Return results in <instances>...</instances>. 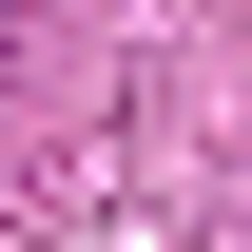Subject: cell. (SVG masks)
<instances>
[{
	"instance_id": "1",
	"label": "cell",
	"mask_w": 252,
	"mask_h": 252,
	"mask_svg": "<svg viewBox=\"0 0 252 252\" xmlns=\"http://www.w3.org/2000/svg\"><path fill=\"white\" fill-rule=\"evenodd\" d=\"M0 39H20V0H0Z\"/></svg>"
}]
</instances>
